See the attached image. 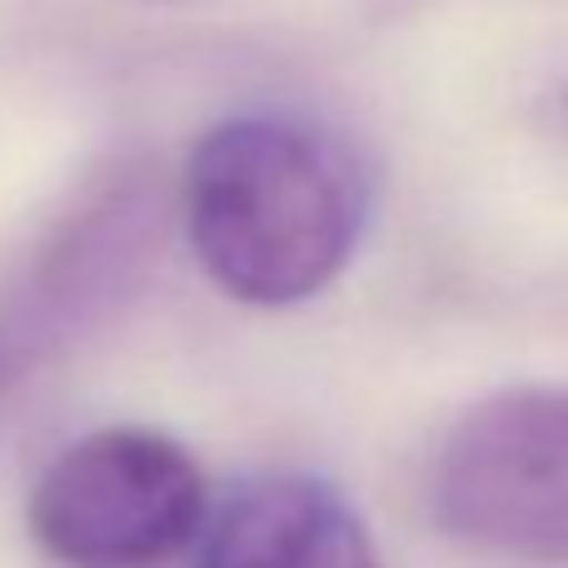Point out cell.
I'll return each instance as SVG.
<instances>
[{"mask_svg": "<svg viewBox=\"0 0 568 568\" xmlns=\"http://www.w3.org/2000/svg\"><path fill=\"white\" fill-rule=\"evenodd\" d=\"M150 255L145 195L110 190L80 210L26 270V280L0 304V384L60 354L85 334L115 300H125L135 270Z\"/></svg>", "mask_w": 568, "mask_h": 568, "instance_id": "4", "label": "cell"}, {"mask_svg": "<svg viewBox=\"0 0 568 568\" xmlns=\"http://www.w3.org/2000/svg\"><path fill=\"white\" fill-rule=\"evenodd\" d=\"M195 568H379V554L344 494L275 474L225 504Z\"/></svg>", "mask_w": 568, "mask_h": 568, "instance_id": "5", "label": "cell"}, {"mask_svg": "<svg viewBox=\"0 0 568 568\" xmlns=\"http://www.w3.org/2000/svg\"><path fill=\"white\" fill-rule=\"evenodd\" d=\"M369 185L329 130L235 115L185 165V230L205 275L260 310L314 300L364 235Z\"/></svg>", "mask_w": 568, "mask_h": 568, "instance_id": "1", "label": "cell"}, {"mask_svg": "<svg viewBox=\"0 0 568 568\" xmlns=\"http://www.w3.org/2000/svg\"><path fill=\"white\" fill-rule=\"evenodd\" d=\"M434 519L474 549L568 559V389H504L449 429L434 459Z\"/></svg>", "mask_w": 568, "mask_h": 568, "instance_id": "3", "label": "cell"}, {"mask_svg": "<svg viewBox=\"0 0 568 568\" xmlns=\"http://www.w3.org/2000/svg\"><path fill=\"white\" fill-rule=\"evenodd\" d=\"M205 474L160 429H95L30 494V534L60 568H160L205 524Z\"/></svg>", "mask_w": 568, "mask_h": 568, "instance_id": "2", "label": "cell"}]
</instances>
